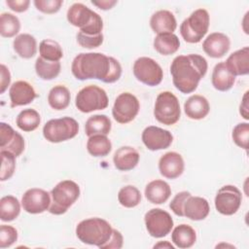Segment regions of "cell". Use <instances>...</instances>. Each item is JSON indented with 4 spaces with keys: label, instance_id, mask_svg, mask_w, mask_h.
Masks as SVG:
<instances>
[{
    "label": "cell",
    "instance_id": "6da1fadb",
    "mask_svg": "<svg viewBox=\"0 0 249 249\" xmlns=\"http://www.w3.org/2000/svg\"><path fill=\"white\" fill-rule=\"evenodd\" d=\"M71 71L74 77L84 81L97 79L104 83L117 82L122 75L120 62L101 53H81L72 61Z\"/></svg>",
    "mask_w": 249,
    "mask_h": 249
},
{
    "label": "cell",
    "instance_id": "7a4b0ae2",
    "mask_svg": "<svg viewBox=\"0 0 249 249\" xmlns=\"http://www.w3.org/2000/svg\"><path fill=\"white\" fill-rule=\"evenodd\" d=\"M206 59L196 53L176 56L170 65V73L175 88L183 93L195 91L199 81L207 72Z\"/></svg>",
    "mask_w": 249,
    "mask_h": 249
},
{
    "label": "cell",
    "instance_id": "3957f363",
    "mask_svg": "<svg viewBox=\"0 0 249 249\" xmlns=\"http://www.w3.org/2000/svg\"><path fill=\"white\" fill-rule=\"evenodd\" d=\"M113 228L104 219L89 218L81 221L76 227V235L83 243L101 247L110 239Z\"/></svg>",
    "mask_w": 249,
    "mask_h": 249
},
{
    "label": "cell",
    "instance_id": "277c9868",
    "mask_svg": "<svg viewBox=\"0 0 249 249\" xmlns=\"http://www.w3.org/2000/svg\"><path fill=\"white\" fill-rule=\"evenodd\" d=\"M49 212L54 215L64 214L80 196V187L72 180H63L51 191Z\"/></svg>",
    "mask_w": 249,
    "mask_h": 249
},
{
    "label": "cell",
    "instance_id": "5b68a950",
    "mask_svg": "<svg viewBox=\"0 0 249 249\" xmlns=\"http://www.w3.org/2000/svg\"><path fill=\"white\" fill-rule=\"evenodd\" d=\"M210 18L205 9H196L180 25V33L183 39L192 44L201 41L209 28Z\"/></svg>",
    "mask_w": 249,
    "mask_h": 249
},
{
    "label": "cell",
    "instance_id": "8992f818",
    "mask_svg": "<svg viewBox=\"0 0 249 249\" xmlns=\"http://www.w3.org/2000/svg\"><path fill=\"white\" fill-rule=\"evenodd\" d=\"M79 132L78 122L70 117L52 119L43 127V135L51 143H59L74 138Z\"/></svg>",
    "mask_w": 249,
    "mask_h": 249
},
{
    "label": "cell",
    "instance_id": "52a82bcc",
    "mask_svg": "<svg viewBox=\"0 0 249 249\" xmlns=\"http://www.w3.org/2000/svg\"><path fill=\"white\" fill-rule=\"evenodd\" d=\"M154 116L158 122L165 125L176 124L181 116L180 103L176 95L170 91L160 92L156 98Z\"/></svg>",
    "mask_w": 249,
    "mask_h": 249
},
{
    "label": "cell",
    "instance_id": "ba28073f",
    "mask_svg": "<svg viewBox=\"0 0 249 249\" xmlns=\"http://www.w3.org/2000/svg\"><path fill=\"white\" fill-rule=\"evenodd\" d=\"M108 103L109 99L106 91L95 85H89L79 90L75 98L76 107L83 113L103 110L107 108Z\"/></svg>",
    "mask_w": 249,
    "mask_h": 249
},
{
    "label": "cell",
    "instance_id": "9c48e42d",
    "mask_svg": "<svg viewBox=\"0 0 249 249\" xmlns=\"http://www.w3.org/2000/svg\"><path fill=\"white\" fill-rule=\"evenodd\" d=\"M132 70L135 78L139 82L150 87L160 85L163 78L160 65L151 57L142 56L137 58L134 61Z\"/></svg>",
    "mask_w": 249,
    "mask_h": 249
},
{
    "label": "cell",
    "instance_id": "30bf717a",
    "mask_svg": "<svg viewBox=\"0 0 249 249\" xmlns=\"http://www.w3.org/2000/svg\"><path fill=\"white\" fill-rule=\"evenodd\" d=\"M148 233L156 238L167 235L173 228V219L168 212L160 208H153L144 216Z\"/></svg>",
    "mask_w": 249,
    "mask_h": 249
},
{
    "label": "cell",
    "instance_id": "8fae6325",
    "mask_svg": "<svg viewBox=\"0 0 249 249\" xmlns=\"http://www.w3.org/2000/svg\"><path fill=\"white\" fill-rule=\"evenodd\" d=\"M140 109V104L135 95L130 92H123L115 99L112 115L116 122L127 124L134 120Z\"/></svg>",
    "mask_w": 249,
    "mask_h": 249
},
{
    "label": "cell",
    "instance_id": "7c38bea8",
    "mask_svg": "<svg viewBox=\"0 0 249 249\" xmlns=\"http://www.w3.org/2000/svg\"><path fill=\"white\" fill-rule=\"evenodd\" d=\"M241 192L233 185H225L216 194L215 208L223 215H233L241 205Z\"/></svg>",
    "mask_w": 249,
    "mask_h": 249
},
{
    "label": "cell",
    "instance_id": "4fadbf2b",
    "mask_svg": "<svg viewBox=\"0 0 249 249\" xmlns=\"http://www.w3.org/2000/svg\"><path fill=\"white\" fill-rule=\"evenodd\" d=\"M51 205V194L43 189L32 188L27 190L21 198V206L30 214H40L49 210Z\"/></svg>",
    "mask_w": 249,
    "mask_h": 249
},
{
    "label": "cell",
    "instance_id": "5bb4252c",
    "mask_svg": "<svg viewBox=\"0 0 249 249\" xmlns=\"http://www.w3.org/2000/svg\"><path fill=\"white\" fill-rule=\"evenodd\" d=\"M142 142L150 151H159L168 148L172 141L173 136L170 131L159 126H147L142 132Z\"/></svg>",
    "mask_w": 249,
    "mask_h": 249
},
{
    "label": "cell",
    "instance_id": "9a60e30c",
    "mask_svg": "<svg viewBox=\"0 0 249 249\" xmlns=\"http://www.w3.org/2000/svg\"><path fill=\"white\" fill-rule=\"evenodd\" d=\"M0 151H8L15 157L20 156L24 151L23 137L3 122L0 123Z\"/></svg>",
    "mask_w": 249,
    "mask_h": 249
},
{
    "label": "cell",
    "instance_id": "2e32d148",
    "mask_svg": "<svg viewBox=\"0 0 249 249\" xmlns=\"http://www.w3.org/2000/svg\"><path fill=\"white\" fill-rule=\"evenodd\" d=\"M184 160L179 153L167 152L159 160L160 173L167 179H175L184 171Z\"/></svg>",
    "mask_w": 249,
    "mask_h": 249
},
{
    "label": "cell",
    "instance_id": "e0dca14e",
    "mask_svg": "<svg viewBox=\"0 0 249 249\" xmlns=\"http://www.w3.org/2000/svg\"><path fill=\"white\" fill-rule=\"evenodd\" d=\"M230 38L221 32H213L209 34L202 43L204 53L213 58H220L224 56L230 50Z\"/></svg>",
    "mask_w": 249,
    "mask_h": 249
},
{
    "label": "cell",
    "instance_id": "ac0fdd59",
    "mask_svg": "<svg viewBox=\"0 0 249 249\" xmlns=\"http://www.w3.org/2000/svg\"><path fill=\"white\" fill-rule=\"evenodd\" d=\"M9 95L12 107L27 105L37 96L34 88L26 81L15 82L10 88Z\"/></svg>",
    "mask_w": 249,
    "mask_h": 249
},
{
    "label": "cell",
    "instance_id": "d6986e66",
    "mask_svg": "<svg viewBox=\"0 0 249 249\" xmlns=\"http://www.w3.org/2000/svg\"><path fill=\"white\" fill-rule=\"evenodd\" d=\"M210 211L208 201L201 196H189L183 205V216L193 221L205 219Z\"/></svg>",
    "mask_w": 249,
    "mask_h": 249
},
{
    "label": "cell",
    "instance_id": "ffe728a7",
    "mask_svg": "<svg viewBox=\"0 0 249 249\" xmlns=\"http://www.w3.org/2000/svg\"><path fill=\"white\" fill-rule=\"evenodd\" d=\"M98 16L97 13L90 10L82 3H74L67 11L66 17L70 24L80 29L88 26Z\"/></svg>",
    "mask_w": 249,
    "mask_h": 249
},
{
    "label": "cell",
    "instance_id": "44dd1931",
    "mask_svg": "<svg viewBox=\"0 0 249 249\" xmlns=\"http://www.w3.org/2000/svg\"><path fill=\"white\" fill-rule=\"evenodd\" d=\"M150 26L157 34L173 33L177 27V21L170 11L160 10L151 17Z\"/></svg>",
    "mask_w": 249,
    "mask_h": 249
},
{
    "label": "cell",
    "instance_id": "7402d4cb",
    "mask_svg": "<svg viewBox=\"0 0 249 249\" xmlns=\"http://www.w3.org/2000/svg\"><path fill=\"white\" fill-rule=\"evenodd\" d=\"M139 158L140 155L136 149L130 146H123L115 152L113 161L118 170L128 171L138 164Z\"/></svg>",
    "mask_w": 249,
    "mask_h": 249
},
{
    "label": "cell",
    "instance_id": "603a6c76",
    "mask_svg": "<svg viewBox=\"0 0 249 249\" xmlns=\"http://www.w3.org/2000/svg\"><path fill=\"white\" fill-rule=\"evenodd\" d=\"M227 68L234 76H243L249 73V48L244 47L233 52L225 61Z\"/></svg>",
    "mask_w": 249,
    "mask_h": 249
},
{
    "label": "cell",
    "instance_id": "cb8c5ba5",
    "mask_svg": "<svg viewBox=\"0 0 249 249\" xmlns=\"http://www.w3.org/2000/svg\"><path fill=\"white\" fill-rule=\"evenodd\" d=\"M184 111L188 118L192 120H201L208 115L210 105L204 96L194 94L185 101Z\"/></svg>",
    "mask_w": 249,
    "mask_h": 249
},
{
    "label": "cell",
    "instance_id": "d4e9b609",
    "mask_svg": "<svg viewBox=\"0 0 249 249\" xmlns=\"http://www.w3.org/2000/svg\"><path fill=\"white\" fill-rule=\"evenodd\" d=\"M170 195L171 189L163 180H153L145 188V196L153 204L164 203Z\"/></svg>",
    "mask_w": 249,
    "mask_h": 249
},
{
    "label": "cell",
    "instance_id": "484cf974",
    "mask_svg": "<svg viewBox=\"0 0 249 249\" xmlns=\"http://www.w3.org/2000/svg\"><path fill=\"white\" fill-rule=\"evenodd\" d=\"M211 82L217 90L227 91L232 88L235 82V76L230 72L225 62H219L213 69Z\"/></svg>",
    "mask_w": 249,
    "mask_h": 249
},
{
    "label": "cell",
    "instance_id": "4316f807",
    "mask_svg": "<svg viewBox=\"0 0 249 249\" xmlns=\"http://www.w3.org/2000/svg\"><path fill=\"white\" fill-rule=\"evenodd\" d=\"M171 240L176 247L186 249L192 247L196 240V231L189 225L181 224L174 228L171 233Z\"/></svg>",
    "mask_w": 249,
    "mask_h": 249
},
{
    "label": "cell",
    "instance_id": "83f0119b",
    "mask_svg": "<svg viewBox=\"0 0 249 249\" xmlns=\"http://www.w3.org/2000/svg\"><path fill=\"white\" fill-rule=\"evenodd\" d=\"M15 52L22 58H31L36 54L37 42L36 39L27 33L18 35L13 42Z\"/></svg>",
    "mask_w": 249,
    "mask_h": 249
},
{
    "label": "cell",
    "instance_id": "f1b7e54d",
    "mask_svg": "<svg viewBox=\"0 0 249 249\" xmlns=\"http://www.w3.org/2000/svg\"><path fill=\"white\" fill-rule=\"evenodd\" d=\"M154 48L162 55L173 54L179 50L180 41L174 33L158 34L154 39Z\"/></svg>",
    "mask_w": 249,
    "mask_h": 249
},
{
    "label": "cell",
    "instance_id": "f546056e",
    "mask_svg": "<svg viewBox=\"0 0 249 249\" xmlns=\"http://www.w3.org/2000/svg\"><path fill=\"white\" fill-rule=\"evenodd\" d=\"M112 127L110 119L106 115H93L89 117L85 124V132L90 137L92 135H107Z\"/></svg>",
    "mask_w": 249,
    "mask_h": 249
},
{
    "label": "cell",
    "instance_id": "4dcf8cb0",
    "mask_svg": "<svg viewBox=\"0 0 249 249\" xmlns=\"http://www.w3.org/2000/svg\"><path fill=\"white\" fill-rule=\"evenodd\" d=\"M71 94L69 89L62 85L54 86L51 89L48 94V102L54 110H63L70 103Z\"/></svg>",
    "mask_w": 249,
    "mask_h": 249
},
{
    "label": "cell",
    "instance_id": "1f68e13d",
    "mask_svg": "<svg viewBox=\"0 0 249 249\" xmlns=\"http://www.w3.org/2000/svg\"><path fill=\"white\" fill-rule=\"evenodd\" d=\"M87 150L93 157H105L112 150V143L107 135L97 134L89 137Z\"/></svg>",
    "mask_w": 249,
    "mask_h": 249
},
{
    "label": "cell",
    "instance_id": "d6a6232c",
    "mask_svg": "<svg viewBox=\"0 0 249 249\" xmlns=\"http://www.w3.org/2000/svg\"><path fill=\"white\" fill-rule=\"evenodd\" d=\"M60 62L50 61L39 56L35 61V71L39 78L45 81H50L58 76L60 73Z\"/></svg>",
    "mask_w": 249,
    "mask_h": 249
},
{
    "label": "cell",
    "instance_id": "836d02e7",
    "mask_svg": "<svg viewBox=\"0 0 249 249\" xmlns=\"http://www.w3.org/2000/svg\"><path fill=\"white\" fill-rule=\"evenodd\" d=\"M20 212V203L14 196H5L0 199V219L3 222L14 221Z\"/></svg>",
    "mask_w": 249,
    "mask_h": 249
},
{
    "label": "cell",
    "instance_id": "e575fe53",
    "mask_svg": "<svg viewBox=\"0 0 249 249\" xmlns=\"http://www.w3.org/2000/svg\"><path fill=\"white\" fill-rule=\"evenodd\" d=\"M16 123L19 129L29 132L35 130L39 126L41 123V117L36 110L28 108L22 110L18 115Z\"/></svg>",
    "mask_w": 249,
    "mask_h": 249
},
{
    "label": "cell",
    "instance_id": "d590c367",
    "mask_svg": "<svg viewBox=\"0 0 249 249\" xmlns=\"http://www.w3.org/2000/svg\"><path fill=\"white\" fill-rule=\"evenodd\" d=\"M20 29V22L18 17L11 13H2L0 16V34L5 38L16 36Z\"/></svg>",
    "mask_w": 249,
    "mask_h": 249
},
{
    "label": "cell",
    "instance_id": "8d00e7d4",
    "mask_svg": "<svg viewBox=\"0 0 249 249\" xmlns=\"http://www.w3.org/2000/svg\"><path fill=\"white\" fill-rule=\"evenodd\" d=\"M40 56L50 61H59L63 56L60 45L52 39H45L39 45Z\"/></svg>",
    "mask_w": 249,
    "mask_h": 249
},
{
    "label": "cell",
    "instance_id": "74e56055",
    "mask_svg": "<svg viewBox=\"0 0 249 249\" xmlns=\"http://www.w3.org/2000/svg\"><path fill=\"white\" fill-rule=\"evenodd\" d=\"M118 200L121 205L126 208L137 206L141 201L140 191L131 185L123 187L118 193Z\"/></svg>",
    "mask_w": 249,
    "mask_h": 249
},
{
    "label": "cell",
    "instance_id": "f35d334b",
    "mask_svg": "<svg viewBox=\"0 0 249 249\" xmlns=\"http://www.w3.org/2000/svg\"><path fill=\"white\" fill-rule=\"evenodd\" d=\"M1 155V173L0 180L6 181L10 179L16 169V158L12 153L8 151H0Z\"/></svg>",
    "mask_w": 249,
    "mask_h": 249
},
{
    "label": "cell",
    "instance_id": "ab89813d",
    "mask_svg": "<svg viewBox=\"0 0 249 249\" xmlns=\"http://www.w3.org/2000/svg\"><path fill=\"white\" fill-rule=\"evenodd\" d=\"M231 137L233 142L240 148L244 150H248L249 144V124L248 123H240L237 124L231 133Z\"/></svg>",
    "mask_w": 249,
    "mask_h": 249
},
{
    "label": "cell",
    "instance_id": "60d3db41",
    "mask_svg": "<svg viewBox=\"0 0 249 249\" xmlns=\"http://www.w3.org/2000/svg\"><path fill=\"white\" fill-rule=\"evenodd\" d=\"M77 42L78 44L86 49H95L102 45L103 43V34L89 35L81 31L77 33Z\"/></svg>",
    "mask_w": 249,
    "mask_h": 249
},
{
    "label": "cell",
    "instance_id": "b9f144b4",
    "mask_svg": "<svg viewBox=\"0 0 249 249\" xmlns=\"http://www.w3.org/2000/svg\"><path fill=\"white\" fill-rule=\"evenodd\" d=\"M18 239V231L16 228L8 225L0 227V248L4 249L13 245Z\"/></svg>",
    "mask_w": 249,
    "mask_h": 249
},
{
    "label": "cell",
    "instance_id": "7bdbcfd3",
    "mask_svg": "<svg viewBox=\"0 0 249 249\" xmlns=\"http://www.w3.org/2000/svg\"><path fill=\"white\" fill-rule=\"evenodd\" d=\"M62 0H35L34 5L36 9L44 14H54L59 11Z\"/></svg>",
    "mask_w": 249,
    "mask_h": 249
},
{
    "label": "cell",
    "instance_id": "ee69618b",
    "mask_svg": "<svg viewBox=\"0 0 249 249\" xmlns=\"http://www.w3.org/2000/svg\"><path fill=\"white\" fill-rule=\"evenodd\" d=\"M191 196L190 192L187 191H183L178 193L171 200V202L169 203V207L170 209L173 211V213L177 216L183 217V205L184 202L186 200V198Z\"/></svg>",
    "mask_w": 249,
    "mask_h": 249
},
{
    "label": "cell",
    "instance_id": "f6af8a7d",
    "mask_svg": "<svg viewBox=\"0 0 249 249\" xmlns=\"http://www.w3.org/2000/svg\"><path fill=\"white\" fill-rule=\"evenodd\" d=\"M123 243L124 238L122 233L116 229H113V232L110 239L101 247V249H120L123 247Z\"/></svg>",
    "mask_w": 249,
    "mask_h": 249
},
{
    "label": "cell",
    "instance_id": "bcb514c9",
    "mask_svg": "<svg viewBox=\"0 0 249 249\" xmlns=\"http://www.w3.org/2000/svg\"><path fill=\"white\" fill-rule=\"evenodd\" d=\"M6 4L11 10L17 13H22L28 9L30 1L29 0H7Z\"/></svg>",
    "mask_w": 249,
    "mask_h": 249
},
{
    "label": "cell",
    "instance_id": "7dc6e473",
    "mask_svg": "<svg viewBox=\"0 0 249 249\" xmlns=\"http://www.w3.org/2000/svg\"><path fill=\"white\" fill-rule=\"evenodd\" d=\"M1 72V79H0V93H4L5 90L8 89L11 83V74L9 69L4 65L1 64L0 66Z\"/></svg>",
    "mask_w": 249,
    "mask_h": 249
},
{
    "label": "cell",
    "instance_id": "c3c4849f",
    "mask_svg": "<svg viewBox=\"0 0 249 249\" xmlns=\"http://www.w3.org/2000/svg\"><path fill=\"white\" fill-rule=\"evenodd\" d=\"M248 90L245 91L242 101L239 106V113L245 120H249V106H248Z\"/></svg>",
    "mask_w": 249,
    "mask_h": 249
},
{
    "label": "cell",
    "instance_id": "681fc988",
    "mask_svg": "<svg viewBox=\"0 0 249 249\" xmlns=\"http://www.w3.org/2000/svg\"><path fill=\"white\" fill-rule=\"evenodd\" d=\"M91 4L98 7L101 10H110L112 9L116 4V0H99V1H91Z\"/></svg>",
    "mask_w": 249,
    "mask_h": 249
},
{
    "label": "cell",
    "instance_id": "f907efd6",
    "mask_svg": "<svg viewBox=\"0 0 249 249\" xmlns=\"http://www.w3.org/2000/svg\"><path fill=\"white\" fill-rule=\"evenodd\" d=\"M154 248H169V249H174V246L169 243L168 241H160L159 243L154 245Z\"/></svg>",
    "mask_w": 249,
    "mask_h": 249
}]
</instances>
